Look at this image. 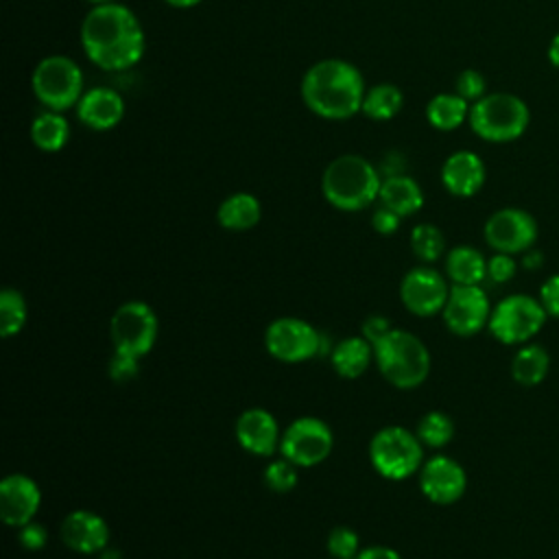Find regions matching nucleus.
<instances>
[{"label": "nucleus", "instance_id": "f257e3e1", "mask_svg": "<svg viewBox=\"0 0 559 559\" xmlns=\"http://www.w3.org/2000/svg\"><path fill=\"white\" fill-rule=\"evenodd\" d=\"M81 46L94 66L127 70L144 55V31L129 7L94 4L81 22Z\"/></svg>", "mask_w": 559, "mask_h": 559}, {"label": "nucleus", "instance_id": "f03ea898", "mask_svg": "<svg viewBox=\"0 0 559 559\" xmlns=\"http://www.w3.org/2000/svg\"><path fill=\"white\" fill-rule=\"evenodd\" d=\"M365 81L358 68L343 59H323L301 79V98L310 111L328 120H345L362 109Z\"/></svg>", "mask_w": 559, "mask_h": 559}, {"label": "nucleus", "instance_id": "7ed1b4c3", "mask_svg": "<svg viewBox=\"0 0 559 559\" xmlns=\"http://www.w3.org/2000/svg\"><path fill=\"white\" fill-rule=\"evenodd\" d=\"M382 175L362 155H338L321 177V190L330 205L343 212H358L373 203L380 194Z\"/></svg>", "mask_w": 559, "mask_h": 559}, {"label": "nucleus", "instance_id": "20e7f679", "mask_svg": "<svg viewBox=\"0 0 559 559\" xmlns=\"http://www.w3.org/2000/svg\"><path fill=\"white\" fill-rule=\"evenodd\" d=\"M373 360L386 382L397 389H415L430 373V354L419 336L391 330L373 345Z\"/></svg>", "mask_w": 559, "mask_h": 559}, {"label": "nucleus", "instance_id": "39448f33", "mask_svg": "<svg viewBox=\"0 0 559 559\" xmlns=\"http://www.w3.org/2000/svg\"><path fill=\"white\" fill-rule=\"evenodd\" d=\"M467 122L472 131L487 142H511L528 129L531 111L520 96L493 92L469 105Z\"/></svg>", "mask_w": 559, "mask_h": 559}, {"label": "nucleus", "instance_id": "423d86ee", "mask_svg": "<svg viewBox=\"0 0 559 559\" xmlns=\"http://www.w3.org/2000/svg\"><path fill=\"white\" fill-rule=\"evenodd\" d=\"M417 432L402 426L380 428L369 443V461L373 469L389 480H404L421 469L424 450Z\"/></svg>", "mask_w": 559, "mask_h": 559}, {"label": "nucleus", "instance_id": "0eeeda50", "mask_svg": "<svg viewBox=\"0 0 559 559\" xmlns=\"http://www.w3.org/2000/svg\"><path fill=\"white\" fill-rule=\"evenodd\" d=\"M31 87L46 109L66 111L83 96V72L70 57L50 55L35 66Z\"/></svg>", "mask_w": 559, "mask_h": 559}, {"label": "nucleus", "instance_id": "6e6552de", "mask_svg": "<svg viewBox=\"0 0 559 559\" xmlns=\"http://www.w3.org/2000/svg\"><path fill=\"white\" fill-rule=\"evenodd\" d=\"M548 314L537 297L515 293L502 297L489 317V332L502 345H524L544 328Z\"/></svg>", "mask_w": 559, "mask_h": 559}, {"label": "nucleus", "instance_id": "1a4fd4ad", "mask_svg": "<svg viewBox=\"0 0 559 559\" xmlns=\"http://www.w3.org/2000/svg\"><path fill=\"white\" fill-rule=\"evenodd\" d=\"M334 437L330 426L319 417H299L288 424L280 439V452L297 467H312L328 459Z\"/></svg>", "mask_w": 559, "mask_h": 559}, {"label": "nucleus", "instance_id": "9d476101", "mask_svg": "<svg viewBox=\"0 0 559 559\" xmlns=\"http://www.w3.org/2000/svg\"><path fill=\"white\" fill-rule=\"evenodd\" d=\"M157 338V317L144 301H127L111 317V341L116 352L144 356Z\"/></svg>", "mask_w": 559, "mask_h": 559}, {"label": "nucleus", "instance_id": "9b49d317", "mask_svg": "<svg viewBox=\"0 0 559 559\" xmlns=\"http://www.w3.org/2000/svg\"><path fill=\"white\" fill-rule=\"evenodd\" d=\"M491 304L480 284H454L450 286L448 301L441 310L445 328L456 336H474L487 328L491 317Z\"/></svg>", "mask_w": 559, "mask_h": 559}, {"label": "nucleus", "instance_id": "f8f14e48", "mask_svg": "<svg viewBox=\"0 0 559 559\" xmlns=\"http://www.w3.org/2000/svg\"><path fill=\"white\" fill-rule=\"evenodd\" d=\"M269 354L282 362H304L319 354L321 334L304 319L280 317L264 332Z\"/></svg>", "mask_w": 559, "mask_h": 559}, {"label": "nucleus", "instance_id": "ddd939ff", "mask_svg": "<svg viewBox=\"0 0 559 559\" xmlns=\"http://www.w3.org/2000/svg\"><path fill=\"white\" fill-rule=\"evenodd\" d=\"M487 245L498 253H524L537 240V221L522 207H502L493 212L483 227Z\"/></svg>", "mask_w": 559, "mask_h": 559}, {"label": "nucleus", "instance_id": "4468645a", "mask_svg": "<svg viewBox=\"0 0 559 559\" xmlns=\"http://www.w3.org/2000/svg\"><path fill=\"white\" fill-rule=\"evenodd\" d=\"M450 295L445 277L430 266L411 269L400 284V297L408 312L417 317H432L443 310Z\"/></svg>", "mask_w": 559, "mask_h": 559}, {"label": "nucleus", "instance_id": "2eb2a0df", "mask_svg": "<svg viewBox=\"0 0 559 559\" xmlns=\"http://www.w3.org/2000/svg\"><path fill=\"white\" fill-rule=\"evenodd\" d=\"M419 487L430 502L452 504L465 493L467 476L459 461L445 454H437L421 465Z\"/></svg>", "mask_w": 559, "mask_h": 559}, {"label": "nucleus", "instance_id": "dca6fc26", "mask_svg": "<svg viewBox=\"0 0 559 559\" xmlns=\"http://www.w3.org/2000/svg\"><path fill=\"white\" fill-rule=\"evenodd\" d=\"M41 504L37 483L26 474H9L0 483V515L9 526L28 524Z\"/></svg>", "mask_w": 559, "mask_h": 559}, {"label": "nucleus", "instance_id": "f3484780", "mask_svg": "<svg viewBox=\"0 0 559 559\" xmlns=\"http://www.w3.org/2000/svg\"><path fill=\"white\" fill-rule=\"evenodd\" d=\"M61 539L63 544L81 555L103 552L109 542V526L107 522L87 509H76L68 513L61 522Z\"/></svg>", "mask_w": 559, "mask_h": 559}, {"label": "nucleus", "instance_id": "a211bd4d", "mask_svg": "<svg viewBox=\"0 0 559 559\" xmlns=\"http://www.w3.org/2000/svg\"><path fill=\"white\" fill-rule=\"evenodd\" d=\"M236 439L242 450L255 456H269L280 450V426L266 408H247L236 419Z\"/></svg>", "mask_w": 559, "mask_h": 559}, {"label": "nucleus", "instance_id": "6ab92c4d", "mask_svg": "<svg viewBox=\"0 0 559 559\" xmlns=\"http://www.w3.org/2000/svg\"><path fill=\"white\" fill-rule=\"evenodd\" d=\"M441 183L454 197H474L485 183L483 159L474 151H454L441 166Z\"/></svg>", "mask_w": 559, "mask_h": 559}, {"label": "nucleus", "instance_id": "aec40b11", "mask_svg": "<svg viewBox=\"0 0 559 559\" xmlns=\"http://www.w3.org/2000/svg\"><path fill=\"white\" fill-rule=\"evenodd\" d=\"M76 116L85 127L94 131H107L122 120L124 100L116 90L92 87L83 92L81 100L76 103Z\"/></svg>", "mask_w": 559, "mask_h": 559}, {"label": "nucleus", "instance_id": "412c9836", "mask_svg": "<svg viewBox=\"0 0 559 559\" xmlns=\"http://www.w3.org/2000/svg\"><path fill=\"white\" fill-rule=\"evenodd\" d=\"M378 199L384 207L393 210L402 218L415 214L424 205V192H421L419 183L408 175L384 177Z\"/></svg>", "mask_w": 559, "mask_h": 559}, {"label": "nucleus", "instance_id": "4be33fe9", "mask_svg": "<svg viewBox=\"0 0 559 559\" xmlns=\"http://www.w3.org/2000/svg\"><path fill=\"white\" fill-rule=\"evenodd\" d=\"M371 358H373V345L365 336H347L338 341L330 354L334 371L347 380L362 376Z\"/></svg>", "mask_w": 559, "mask_h": 559}, {"label": "nucleus", "instance_id": "5701e85b", "mask_svg": "<svg viewBox=\"0 0 559 559\" xmlns=\"http://www.w3.org/2000/svg\"><path fill=\"white\" fill-rule=\"evenodd\" d=\"M216 218L221 227L229 231H245L258 225L262 218V205L249 192H234L218 205Z\"/></svg>", "mask_w": 559, "mask_h": 559}, {"label": "nucleus", "instance_id": "b1692460", "mask_svg": "<svg viewBox=\"0 0 559 559\" xmlns=\"http://www.w3.org/2000/svg\"><path fill=\"white\" fill-rule=\"evenodd\" d=\"M550 369V354L539 343H524L511 360V376L522 386H537L546 380Z\"/></svg>", "mask_w": 559, "mask_h": 559}, {"label": "nucleus", "instance_id": "393cba45", "mask_svg": "<svg viewBox=\"0 0 559 559\" xmlns=\"http://www.w3.org/2000/svg\"><path fill=\"white\" fill-rule=\"evenodd\" d=\"M445 273L454 284H480L487 277V260L478 249L459 245L445 258Z\"/></svg>", "mask_w": 559, "mask_h": 559}, {"label": "nucleus", "instance_id": "a878e982", "mask_svg": "<svg viewBox=\"0 0 559 559\" xmlns=\"http://www.w3.org/2000/svg\"><path fill=\"white\" fill-rule=\"evenodd\" d=\"M31 140L37 148L46 153L61 151L70 140V124L61 111L46 109L31 122Z\"/></svg>", "mask_w": 559, "mask_h": 559}, {"label": "nucleus", "instance_id": "bb28decb", "mask_svg": "<svg viewBox=\"0 0 559 559\" xmlns=\"http://www.w3.org/2000/svg\"><path fill=\"white\" fill-rule=\"evenodd\" d=\"M426 118L430 127L439 131H452L469 118V103L454 94H437L426 105Z\"/></svg>", "mask_w": 559, "mask_h": 559}, {"label": "nucleus", "instance_id": "cd10ccee", "mask_svg": "<svg viewBox=\"0 0 559 559\" xmlns=\"http://www.w3.org/2000/svg\"><path fill=\"white\" fill-rule=\"evenodd\" d=\"M404 105V96L393 83H378L365 92L362 114L371 120H391Z\"/></svg>", "mask_w": 559, "mask_h": 559}, {"label": "nucleus", "instance_id": "c85d7f7f", "mask_svg": "<svg viewBox=\"0 0 559 559\" xmlns=\"http://www.w3.org/2000/svg\"><path fill=\"white\" fill-rule=\"evenodd\" d=\"M417 437L428 448H443L454 437V421L443 411H428L417 421Z\"/></svg>", "mask_w": 559, "mask_h": 559}, {"label": "nucleus", "instance_id": "c756f323", "mask_svg": "<svg viewBox=\"0 0 559 559\" xmlns=\"http://www.w3.org/2000/svg\"><path fill=\"white\" fill-rule=\"evenodd\" d=\"M26 323V301L20 290L4 288L0 293V334L4 338L17 334Z\"/></svg>", "mask_w": 559, "mask_h": 559}, {"label": "nucleus", "instance_id": "7c9ffc66", "mask_svg": "<svg viewBox=\"0 0 559 559\" xmlns=\"http://www.w3.org/2000/svg\"><path fill=\"white\" fill-rule=\"evenodd\" d=\"M411 249L424 262H435L445 251V238L439 227L430 223H419L411 231Z\"/></svg>", "mask_w": 559, "mask_h": 559}, {"label": "nucleus", "instance_id": "2f4dec72", "mask_svg": "<svg viewBox=\"0 0 559 559\" xmlns=\"http://www.w3.org/2000/svg\"><path fill=\"white\" fill-rule=\"evenodd\" d=\"M264 483L269 489H273L277 493L290 491L297 485V465L284 456L277 461H271L264 467Z\"/></svg>", "mask_w": 559, "mask_h": 559}, {"label": "nucleus", "instance_id": "473e14b6", "mask_svg": "<svg viewBox=\"0 0 559 559\" xmlns=\"http://www.w3.org/2000/svg\"><path fill=\"white\" fill-rule=\"evenodd\" d=\"M325 548L334 559H356V555L360 552V542L354 528L336 526L330 531Z\"/></svg>", "mask_w": 559, "mask_h": 559}, {"label": "nucleus", "instance_id": "72a5a7b5", "mask_svg": "<svg viewBox=\"0 0 559 559\" xmlns=\"http://www.w3.org/2000/svg\"><path fill=\"white\" fill-rule=\"evenodd\" d=\"M485 87H487V81L485 76L478 72V70H463L459 76H456V94L461 98H465L467 103H476L478 98L485 96Z\"/></svg>", "mask_w": 559, "mask_h": 559}, {"label": "nucleus", "instance_id": "f704fd0d", "mask_svg": "<svg viewBox=\"0 0 559 559\" xmlns=\"http://www.w3.org/2000/svg\"><path fill=\"white\" fill-rule=\"evenodd\" d=\"M515 271H518V262L511 253H493L489 260H487V277L493 282V284H507L515 277Z\"/></svg>", "mask_w": 559, "mask_h": 559}, {"label": "nucleus", "instance_id": "c9c22d12", "mask_svg": "<svg viewBox=\"0 0 559 559\" xmlns=\"http://www.w3.org/2000/svg\"><path fill=\"white\" fill-rule=\"evenodd\" d=\"M138 369H140V358L138 356L114 349V356L109 360V376H111L114 382L133 380L138 376Z\"/></svg>", "mask_w": 559, "mask_h": 559}, {"label": "nucleus", "instance_id": "e433bc0d", "mask_svg": "<svg viewBox=\"0 0 559 559\" xmlns=\"http://www.w3.org/2000/svg\"><path fill=\"white\" fill-rule=\"evenodd\" d=\"M537 299L542 301L548 317L559 319V273L546 277V282L539 288Z\"/></svg>", "mask_w": 559, "mask_h": 559}, {"label": "nucleus", "instance_id": "4c0bfd02", "mask_svg": "<svg viewBox=\"0 0 559 559\" xmlns=\"http://www.w3.org/2000/svg\"><path fill=\"white\" fill-rule=\"evenodd\" d=\"M20 544L26 548V550H41L48 542V531L39 524V522H28L24 526H20Z\"/></svg>", "mask_w": 559, "mask_h": 559}, {"label": "nucleus", "instance_id": "58836bf2", "mask_svg": "<svg viewBox=\"0 0 559 559\" xmlns=\"http://www.w3.org/2000/svg\"><path fill=\"white\" fill-rule=\"evenodd\" d=\"M391 330H393V328H391V323H389L386 317H382V314H371V317H367V319L362 321V325H360V336H365L371 345H376V343H378L382 336H386Z\"/></svg>", "mask_w": 559, "mask_h": 559}, {"label": "nucleus", "instance_id": "ea45409f", "mask_svg": "<svg viewBox=\"0 0 559 559\" xmlns=\"http://www.w3.org/2000/svg\"><path fill=\"white\" fill-rule=\"evenodd\" d=\"M400 214H395L393 210H389V207H378L376 212H373V216H371V225H373V229L378 231V234H382V236H391V234H395L397 231V227H400Z\"/></svg>", "mask_w": 559, "mask_h": 559}, {"label": "nucleus", "instance_id": "a19ab883", "mask_svg": "<svg viewBox=\"0 0 559 559\" xmlns=\"http://www.w3.org/2000/svg\"><path fill=\"white\" fill-rule=\"evenodd\" d=\"M356 559H402V557L397 550L389 546H367V548H360Z\"/></svg>", "mask_w": 559, "mask_h": 559}, {"label": "nucleus", "instance_id": "79ce46f5", "mask_svg": "<svg viewBox=\"0 0 559 559\" xmlns=\"http://www.w3.org/2000/svg\"><path fill=\"white\" fill-rule=\"evenodd\" d=\"M544 264V253L539 249H528L522 253V266L526 271H537Z\"/></svg>", "mask_w": 559, "mask_h": 559}, {"label": "nucleus", "instance_id": "37998d69", "mask_svg": "<svg viewBox=\"0 0 559 559\" xmlns=\"http://www.w3.org/2000/svg\"><path fill=\"white\" fill-rule=\"evenodd\" d=\"M548 61L559 70V33L548 44Z\"/></svg>", "mask_w": 559, "mask_h": 559}, {"label": "nucleus", "instance_id": "c03bdc74", "mask_svg": "<svg viewBox=\"0 0 559 559\" xmlns=\"http://www.w3.org/2000/svg\"><path fill=\"white\" fill-rule=\"evenodd\" d=\"M170 7H177V9H188V7H194L199 4L201 0H166Z\"/></svg>", "mask_w": 559, "mask_h": 559}, {"label": "nucleus", "instance_id": "a18cd8bd", "mask_svg": "<svg viewBox=\"0 0 559 559\" xmlns=\"http://www.w3.org/2000/svg\"><path fill=\"white\" fill-rule=\"evenodd\" d=\"M90 2H94V4H105V2H114V0H90Z\"/></svg>", "mask_w": 559, "mask_h": 559}]
</instances>
